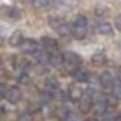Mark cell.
<instances>
[{
  "label": "cell",
  "mask_w": 121,
  "mask_h": 121,
  "mask_svg": "<svg viewBox=\"0 0 121 121\" xmlns=\"http://www.w3.org/2000/svg\"><path fill=\"white\" fill-rule=\"evenodd\" d=\"M93 103H94V99H93V96H91V94H82V96L79 98V109H81L82 113L89 111L91 106H93Z\"/></svg>",
  "instance_id": "4"
},
{
  "label": "cell",
  "mask_w": 121,
  "mask_h": 121,
  "mask_svg": "<svg viewBox=\"0 0 121 121\" xmlns=\"http://www.w3.org/2000/svg\"><path fill=\"white\" fill-rule=\"evenodd\" d=\"M71 34L76 39H84L87 34V19L84 15H78L71 25Z\"/></svg>",
  "instance_id": "1"
},
{
  "label": "cell",
  "mask_w": 121,
  "mask_h": 121,
  "mask_svg": "<svg viewBox=\"0 0 121 121\" xmlns=\"http://www.w3.org/2000/svg\"><path fill=\"white\" fill-rule=\"evenodd\" d=\"M69 113H71V111H69L67 108H64V106L57 109V116H59V118H62V119H67V118H69Z\"/></svg>",
  "instance_id": "20"
},
{
  "label": "cell",
  "mask_w": 121,
  "mask_h": 121,
  "mask_svg": "<svg viewBox=\"0 0 121 121\" xmlns=\"http://www.w3.org/2000/svg\"><path fill=\"white\" fill-rule=\"evenodd\" d=\"M5 98H7L10 103H19V101L22 99V91H20L19 87H10V89H7Z\"/></svg>",
  "instance_id": "5"
},
{
  "label": "cell",
  "mask_w": 121,
  "mask_h": 121,
  "mask_svg": "<svg viewBox=\"0 0 121 121\" xmlns=\"http://www.w3.org/2000/svg\"><path fill=\"white\" fill-rule=\"evenodd\" d=\"M62 121H71V119H69V118H67V119H62Z\"/></svg>",
  "instance_id": "28"
},
{
  "label": "cell",
  "mask_w": 121,
  "mask_h": 121,
  "mask_svg": "<svg viewBox=\"0 0 121 121\" xmlns=\"http://www.w3.org/2000/svg\"><path fill=\"white\" fill-rule=\"evenodd\" d=\"M35 54H37V56H35V57H37V62H47V60H49V54L45 52V51H42V52L37 51Z\"/></svg>",
  "instance_id": "19"
},
{
  "label": "cell",
  "mask_w": 121,
  "mask_h": 121,
  "mask_svg": "<svg viewBox=\"0 0 121 121\" xmlns=\"http://www.w3.org/2000/svg\"><path fill=\"white\" fill-rule=\"evenodd\" d=\"M56 32H57L60 37H67V35H71V27L64 22L62 25H59V27L56 29Z\"/></svg>",
  "instance_id": "14"
},
{
  "label": "cell",
  "mask_w": 121,
  "mask_h": 121,
  "mask_svg": "<svg viewBox=\"0 0 121 121\" xmlns=\"http://www.w3.org/2000/svg\"><path fill=\"white\" fill-rule=\"evenodd\" d=\"M114 24H116V27H118V30H121V13L116 17V20H114Z\"/></svg>",
  "instance_id": "23"
},
{
  "label": "cell",
  "mask_w": 121,
  "mask_h": 121,
  "mask_svg": "<svg viewBox=\"0 0 121 121\" xmlns=\"http://www.w3.org/2000/svg\"><path fill=\"white\" fill-rule=\"evenodd\" d=\"M57 91H59V82H57V79L49 78L47 81H45V93L54 94V93H57Z\"/></svg>",
  "instance_id": "8"
},
{
  "label": "cell",
  "mask_w": 121,
  "mask_h": 121,
  "mask_svg": "<svg viewBox=\"0 0 121 121\" xmlns=\"http://www.w3.org/2000/svg\"><path fill=\"white\" fill-rule=\"evenodd\" d=\"M62 62L66 64V67L69 71H74V69H78L81 66V57L76 54V52H66L62 56Z\"/></svg>",
  "instance_id": "2"
},
{
  "label": "cell",
  "mask_w": 121,
  "mask_h": 121,
  "mask_svg": "<svg viewBox=\"0 0 121 121\" xmlns=\"http://www.w3.org/2000/svg\"><path fill=\"white\" fill-rule=\"evenodd\" d=\"M4 113V108H2V106H0V114H2Z\"/></svg>",
  "instance_id": "26"
},
{
  "label": "cell",
  "mask_w": 121,
  "mask_h": 121,
  "mask_svg": "<svg viewBox=\"0 0 121 121\" xmlns=\"http://www.w3.org/2000/svg\"><path fill=\"white\" fill-rule=\"evenodd\" d=\"M113 93L116 98H121V82H113Z\"/></svg>",
  "instance_id": "21"
},
{
  "label": "cell",
  "mask_w": 121,
  "mask_h": 121,
  "mask_svg": "<svg viewBox=\"0 0 121 121\" xmlns=\"http://www.w3.org/2000/svg\"><path fill=\"white\" fill-rule=\"evenodd\" d=\"M96 32L101 34V35H111L113 34V25L108 24V22H99L96 25Z\"/></svg>",
  "instance_id": "7"
},
{
  "label": "cell",
  "mask_w": 121,
  "mask_h": 121,
  "mask_svg": "<svg viewBox=\"0 0 121 121\" xmlns=\"http://www.w3.org/2000/svg\"><path fill=\"white\" fill-rule=\"evenodd\" d=\"M119 82H121V72H119Z\"/></svg>",
  "instance_id": "27"
},
{
  "label": "cell",
  "mask_w": 121,
  "mask_h": 121,
  "mask_svg": "<svg viewBox=\"0 0 121 121\" xmlns=\"http://www.w3.org/2000/svg\"><path fill=\"white\" fill-rule=\"evenodd\" d=\"M81 96H82V89H79L78 86H72V87L69 89V98H71L72 101H79Z\"/></svg>",
  "instance_id": "13"
},
{
  "label": "cell",
  "mask_w": 121,
  "mask_h": 121,
  "mask_svg": "<svg viewBox=\"0 0 121 121\" xmlns=\"http://www.w3.org/2000/svg\"><path fill=\"white\" fill-rule=\"evenodd\" d=\"M93 62H94L96 66H101V64H104V62H106V56H104L103 52H99V54H94V56H93Z\"/></svg>",
  "instance_id": "18"
},
{
  "label": "cell",
  "mask_w": 121,
  "mask_h": 121,
  "mask_svg": "<svg viewBox=\"0 0 121 121\" xmlns=\"http://www.w3.org/2000/svg\"><path fill=\"white\" fill-rule=\"evenodd\" d=\"M94 13L98 15V17H103V15L108 13V9H106V7H96L94 9Z\"/></svg>",
  "instance_id": "22"
},
{
  "label": "cell",
  "mask_w": 121,
  "mask_h": 121,
  "mask_svg": "<svg viewBox=\"0 0 121 121\" xmlns=\"http://www.w3.org/2000/svg\"><path fill=\"white\" fill-rule=\"evenodd\" d=\"M0 15H7V17H10V19L19 20L20 19V10L13 9V7H2L0 9Z\"/></svg>",
  "instance_id": "6"
},
{
  "label": "cell",
  "mask_w": 121,
  "mask_h": 121,
  "mask_svg": "<svg viewBox=\"0 0 121 121\" xmlns=\"http://www.w3.org/2000/svg\"><path fill=\"white\" fill-rule=\"evenodd\" d=\"M86 121H96V119H94V118H89V119H86Z\"/></svg>",
  "instance_id": "25"
},
{
  "label": "cell",
  "mask_w": 121,
  "mask_h": 121,
  "mask_svg": "<svg viewBox=\"0 0 121 121\" xmlns=\"http://www.w3.org/2000/svg\"><path fill=\"white\" fill-rule=\"evenodd\" d=\"M72 76H74V79L78 81V82H86V81H87V78H89L87 71H84V69H79V67L72 71Z\"/></svg>",
  "instance_id": "9"
},
{
  "label": "cell",
  "mask_w": 121,
  "mask_h": 121,
  "mask_svg": "<svg viewBox=\"0 0 121 121\" xmlns=\"http://www.w3.org/2000/svg\"><path fill=\"white\" fill-rule=\"evenodd\" d=\"M19 121H30V118H29V114H24V116L19 118Z\"/></svg>",
  "instance_id": "24"
},
{
  "label": "cell",
  "mask_w": 121,
  "mask_h": 121,
  "mask_svg": "<svg viewBox=\"0 0 121 121\" xmlns=\"http://www.w3.org/2000/svg\"><path fill=\"white\" fill-rule=\"evenodd\" d=\"M32 2H34V5H35L37 9L45 10V9H51V7H52L54 0H32Z\"/></svg>",
  "instance_id": "12"
},
{
  "label": "cell",
  "mask_w": 121,
  "mask_h": 121,
  "mask_svg": "<svg viewBox=\"0 0 121 121\" xmlns=\"http://www.w3.org/2000/svg\"><path fill=\"white\" fill-rule=\"evenodd\" d=\"M49 62L52 64V66H60V64H62V56H60V54H54V56H49Z\"/></svg>",
  "instance_id": "17"
},
{
  "label": "cell",
  "mask_w": 121,
  "mask_h": 121,
  "mask_svg": "<svg viewBox=\"0 0 121 121\" xmlns=\"http://www.w3.org/2000/svg\"><path fill=\"white\" fill-rule=\"evenodd\" d=\"M62 24H64V19L59 17V15H52V17H49V25L52 29H57L59 25H62Z\"/></svg>",
  "instance_id": "15"
},
{
  "label": "cell",
  "mask_w": 121,
  "mask_h": 121,
  "mask_svg": "<svg viewBox=\"0 0 121 121\" xmlns=\"http://www.w3.org/2000/svg\"><path fill=\"white\" fill-rule=\"evenodd\" d=\"M19 47L25 52V54H35L37 51H39V44L34 40V39H29V40H22V44L19 45Z\"/></svg>",
  "instance_id": "3"
},
{
  "label": "cell",
  "mask_w": 121,
  "mask_h": 121,
  "mask_svg": "<svg viewBox=\"0 0 121 121\" xmlns=\"http://www.w3.org/2000/svg\"><path fill=\"white\" fill-rule=\"evenodd\" d=\"M40 44L44 45L45 49H56V47H57V42H56L54 39H51V37H42Z\"/></svg>",
  "instance_id": "16"
},
{
  "label": "cell",
  "mask_w": 121,
  "mask_h": 121,
  "mask_svg": "<svg viewBox=\"0 0 121 121\" xmlns=\"http://www.w3.org/2000/svg\"><path fill=\"white\" fill-rule=\"evenodd\" d=\"M99 81H101V86H104V87H111L113 82H114L111 72H103V74H101V78H99Z\"/></svg>",
  "instance_id": "11"
},
{
  "label": "cell",
  "mask_w": 121,
  "mask_h": 121,
  "mask_svg": "<svg viewBox=\"0 0 121 121\" xmlns=\"http://www.w3.org/2000/svg\"><path fill=\"white\" fill-rule=\"evenodd\" d=\"M22 40H24V37H22V32H20V30H15V32L9 37V44L12 45V47H15V45H20Z\"/></svg>",
  "instance_id": "10"
}]
</instances>
